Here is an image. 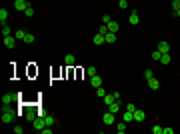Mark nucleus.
Wrapping results in <instances>:
<instances>
[{"mask_svg":"<svg viewBox=\"0 0 180 134\" xmlns=\"http://www.w3.org/2000/svg\"><path fill=\"white\" fill-rule=\"evenodd\" d=\"M86 74H88L90 78H92V76L96 74V66H88V68H86Z\"/></svg>","mask_w":180,"mask_h":134,"instance_id":"a878e982","label":"nucleus"},{"mask_svg":"<svg viewBox=\"0 0 180 134\" xmlns=\"http://www.w3.org/2000/svg\"><path fill=\"white\" fill-rule=\"evenodd\" d=\"M2 34H4V36H10V34H12V30L6 26V24H2Z\"/></svg>","mask_w":180,"mask_h":134,"instance_id":"bb28decb","label":"nucleus"},{"mask_svg":"<svg viewBox=\"0 0 180 134\" xmlns=\"http://www.w3.org/2000/svg\"><path fill=\"white\" fill-rule=\"evenodd\" d=\"M122 120H124V122H126V124H128V122H132V120H134V112L126 110V112H124V114H122Z\"/></svg>","mask_w":180,"mask_h":134,"instance_id":"2eb2a0df","label":"nucleus"},{"mask_svg":"<svg viewBox=\"0 0 180 134\" xmlns=\"http://www.w3.org/2000/svg\"><path fill=\"white\" fill-rule=\"evenodd\" d=\"M32 126H34V130H36V132H40V130L46 126L44 116H40V118H34V120H32Z\"/></svg>","mask_w":180,"mask_h":134,"instance_id":"f257e3e1","label":"nucleus"},{"mask_svg":"<svg viewBox=\"0 0 180 134\" xmlns=\"http://www.w3.org/2000/svg\"><path fill=\"white\" fill-rule=\"evenodd\" d=\"M96 90V96H100V98H104V96H106V90L102 88V86H98V88H94Z\"/></svg>","mask_w":180,"mask_h":134,"instance_id":"b1692460","label":"nucleus"},{"mask_svg":"<svg viewBox=\"0 0 180 134\" xmlns=\"http://www.w3.org/2000/svg\"><path fill=\"white\" fill-rule=\"evenodd\" d=\"M110 20H112V18H110L108 14H104V16H102V24H108V22H110Z\"/></svg>","mask_w":180,"mask_h":134,"instance_id":"72a5a7b5","label":"nucleus"},{"mask_svg":"<svg viewBox=\"0 0 180 134\" xmlns=\"http://www.w3.org/2000/svg\"><path fill=\"white\" fill-rule=\"evenodd\" d=\"M14 100H16V94H14V92H6V94L2 96V104H4V106H10Z\"/></svg>","mask_w":180,"mask_h":134,"instance_id":"20e7f679","label":"nucleus"},{"mask_svg":"<svg viewBox=\"0 0 180 134\" xmlns=\"http://www.w3.org/2000/svg\"><path fill=\"white\" fill-rule=\"evenodd\" d=\"M118 6H120L122 10H126V8H128V0H118Z\"/></svg>","mask_w":180,"mask_h":134,"instance_id":"c756f323","label":"nucleus"},{"mask_svg":"<svg viewBox=\"0 0 180 134\" xmlns=\"http://www.w3.org/2000/svg\"><path fill=\"white\" fill-rule=\"evenodd\" d=\"M92 42H94V44H96V46H100V44H104V42H106V40H104V34H96V36H94V40H92Z\"/></svg>","mask_w":180,"mask_h":134,"instance_id":"6ab92c4d","label":"nucleus"},{"mask_svg":"<svg viewBox=\"0 0 180 134\" xmlns=\"http://www.w3.org/2000/svg\"><path fill=\"white\" fill-rule=\"evenodd\" d=\"M40 132H42V134H52V128H48V126H44V128H42Z\"/></svg>","mask_w":180,"mask_h":134,"instance_id":"c9c22d12","label":"nucleus"},{"mask_svg":"<svg viewBox=\"0 0 180 134\" xmlns=\"http://www.w3.org/2000/svg\"><path fill=\"white\" fill-rule=\"evenodd\" d=\"M6 20H8V10H6V8H0V22L6 24Z\"/></svg>","mask_w":180,"mask_h":134,"instance_id":"a211bd4d","label":"nucleus"},{"mask_svg":"<svg viewBox=\"0 0 180 134\" xmlns=\"http://www.w3.org/2000/svg\"><path fill=\"white\" fill-rule=\"evenodd\" d=\"M16 42H18V40H16L14 36H4V46H6V48H16Z\"/></svg>","mask_w":180,"mask_h":134,"instance_id":"39448f33","label":"nucleus"},{"mask_svg":"<svg viewBox=\"0 0 180 134\" xmlns=\"http://www.w3.org/2000/svg\"><path fill=\"white\" fill-rule=\"evenodd\" d=\"M162 134H174V128H164V132Z\"/></svg>","mask_w":180,"mask_h":134,"instance_id":"58836bf2","label":"nucleus"},{"mask_svg":"<svg viewBox=\"0 0 180 134\" xmlns=\"http://www.w3.org/2000/svg\"><path fill=\"white\" fill-rule=\"evenodd\" d=\"M106 26H108V32H118V28H120V26H118V22H116V20H110V22L106 24Z\"/></svg>","mask_w":180,"mask_h":134,"instance_id":"4468645a","label":"nucleus"},{"mask_svg":"<svg viewBox=\"0 0 180 134\" xmlns=\"http://www.w3.org/2000/svg\"><path fill=\"white\" fill-rule=\"evenodd\" d=\"M170 62H172V58H170V54H168V52L160 56V64H170Z\"/></svg>","mask_w":180,"mask_h":134,"instance_id":"aec40b11","label":"nucleus"},{"mask_svg":"<svg viewBox=\"0 0 180 134\" xmlns=\"http://www.w3.org/2000/svg\"><path fill=\"white\" fill-rule=\"evenodd\" d=\"M156 50L160 52V54H166V52H170V44H168V42H164V40H162V42H158Z\"/></svg>","mask_w":180,"mask_h":134,"instance_id":"423d86ee","label":"nucleus"},{"mask_svg":"<svg viewBox=\"0 0 180 134\" xmlns=\"http://www.w3.org/2000/svg\"><path fill=\"white\" fill-rule=\"evenodd\" d=\"M128 22L132 24V26H136V24L140 22V18H138V12H134V10L130 12V16H128Z\"/></svg>","mask_w":180,"mask_h":134,"instance_id":"9d476101","label":"nucleus"},{"mask_svg":"<svg viewBox=\"0 0 180 134\" xmlns=\"http://www.w3.org/2000/svg\"><path fill=\"white\" fill-rule=\"evenodd\" d=\"M14 8L18 12H24L28 8V4H26V0H14Z\"/></svg>","mask_w":180,"mask_h":134,"instance_id":"0eeeda50","label":"nucleus"},{"mask_svg":"<svg viewBox=\"0 0 180 134\" xmlns=\"http://www.w3.org/2000/svg\"><path fill=\"white\" fill-rule=\"evenodd\" d=\"M126 128H128V126H126V122H124V120H122V122H118V124H116V130H118L120 134H122V132H126Z\"/></svg>","mask_w":180,"mask_h":134,"instance_id":"4be33fe9","label":"nucleus"},{"mask_svg":"<svg viewBox=\"0 0 180 134\" xmlns=\"http://www.w3.org/2000/svg\"><path fill=\"white\" fill-rule=\"evenodd\" d=\"M64 64H66V66H74V64H76V58L72 54H66L64 56Z\"/></svg>","mask_w":180,"mask_h":134,"instance_id":"dca6fc26","label":"nucleus"},{"mask_svg":"<svg viewBox=\"0 0 180 134\" xmlns=\"http://www.w3.org/2000/svg\"><path fill=\"white\" fill-rule=\"evenodd\" d=\"M172 10H174V12L180 10V0H172Z\"/></svg>","mask_w":180,"mask_h":134,"instance_id":"cd10ccee","label":"nucleus"},{"mask_svg":"<svg viewBox=\"0 0 180 134\" xmlns=\"http://www.w3.org/2000/svg\"><path fill=\"white\" fill-rule=\"evenodd\" d=\"M144 118H146V112L144 110H134V122H144Z\"/></svg>","mask_w":180,"mask_h":134,"instance_id":"6e6552de","label":"nucleus"},{"mask_svg":"<svg viewBox=\"0 0 180 134\" xmlns=\"http://www.w3.org/2000/svg\"><path fill=\"white\" fill-rule=\"evenodd\" d=\"M24 14H26V16H32V14H34V10H32V6H28V8H26V10H24Z\"/></svg>","mask_w":180,"mask_h":134,"instance_id":"f704fd0d","label":"nucleus"},{"mask_svg":"<svg viewBox=\"0 0 180 134\" xmlns=\"http://www.w3.org/2000/svg\"><path fill=\"white\" fill-rule=\"evenodd\" d=\"M152 132H154V134H162V132H164V128H162L160 124H156V126L152 128Z\"/></svg>","mask_w":180,"mask_h":134,"instance_id":"c85d7f7f","label":"nucleus"},{"mask_svg":"<svg viewBox=\"0 0 180 134\" xmlns=\"http://www.w3.org/2000/svg\"><path fill=\"white\" fill-rule=\"evenodd\" d=\"M26 118H28V120H34V118H36L34 110H28V112H26Z\"/></svg>","mask_w":180,"mask_h":134,"instance_id":"2f4dec72","label":"nucleus"},{"mask_svg":"<svg viewBox=\"0 0 180 134\" xmlns=\"http://www.w3.org/2000/svg\"><path fill=\"white\" fill-rule=\"evenodd\" d=\"M152 76H154V72H152V70H150V68H148V70H146V72H144V78H152Z\"/></svg>","mask_w":180,"mask_h":134,"instance_id":"473e14b6","label":"nucleus"},{"mask_svg":"<svg viewBox=\"0 0 180 134\" xmlns=\"http://www.w3.org/2000/svg\"><path fill=\"white\" fill-rule=\"evenodd\" d=\"M148 88H150V90H158V88H160V82H158L154 76H152V78H148Z\"/></svg>","mask_w":180,"mask_h":134,"instance_id":"9b49d317","label":"nucleus"},{"mask_svg":"<svg viewBox=\"0 0 180 134\" xmlns=\"http://www.w3.org/2000/svg\"><path fill=\"white\" fill-rule=\"evenodd\" d=\"M126 110H130V112H134V110H136V106H134V104H132V102H130V104H126Z\"/></svg>","mask_w":180,"mask_h":134,"instance_id":"e433bc0d","label":"nucleus"},{"mask_svg":"<svg viewBox=\"0 0 180 134\" xmlns=\"http://www.w3.org/2000/svg\"><path fill=\"white\" fill-rule=\"evenodd\" d=\"M12 120H14V112H12L10 108H4V110H2V122L8 124V122H12Z\"/></svg>","mask_w":180,"mask_h":134,"instance_id":"f03ea898","label":"nucleus"},{"mask_svg":"<svg viewBox=\"0 0 180 134\" xmlns=\"http://www.w3.org/2000/svg\"><path fill=\"white\" fill-rule=\"evenodd\" d=\"M26 34H28V32H24V30H16V32H14V38H16V40H24Z\"/></svg>","mask_w":180,"mask_h":134,"instance_id":"412c9836","label":"nucleus"},{"mask_svg":"<svg viewBox=\"0 0 180 134\" xmlns=\"http://www.w3.org/2000/svg\"><path fill=\"white\" fill-rule=\"evenodd\" d=\"M114 100H116V96H114V94H106V96L102 98V102H104L106 106H110V104H112Z\"/></svg>","mask_w":180,"mask_h":134,"instance_id":"f3484780","label":"nucleus"},{"mask_svg":"<svg viewBox=\"0 0 180 134\" xmlns=\"http://www.w3.org/2000/svg\"><path fill=\"white\" fill-rule=\"evenodd\" d=\"M160 52H158V50H154V52H152V60H156V62H160Z\"/></svg>","mask_w":180,"mask_h":134,"instance_id":"7c9ffc66","label":"nucleus"},{"mask_svg":"<svg viewBox=\"0 0 180 134\" xmlns=\"http://www.w3.org/2000/svg\"><path fill=\"white\" fill-rule=\"evenodd\" d=\"M114 116H116V114H112V112L108 110L106 114H104V116H102V122L106 124V126H112V124L116 122V118H114Z\"/></svg>","mask_w":180,"mask_h":134,"instance_id":"7ed1b4c3","label":"nucleus"},{"mask_svg":"<svg viewBox=\"0 0 180 134\" xmlns=\"http://www.w3.org/2000/svg\"><path fill=\"white\" fill-rule=\"evenodd\" d=\"M22 42H24V44H32V42H34V34L28 32V34H26V38H24Z\"/></svg>","mask_w":180,"mask_h":134,"instance_id":"5701e85b","label":"nucleus"},{"mask_svg":"<svg viewBox=\"0 0 180 134\" xmlns=\"http://www.w3.org/2000/svg\"><path fill=\"white\" fill-rule=\"evenodd\" d=\"M14 132H16V134H22L24 128H22V126H16V128H14Z\"/></svg>","mask_w":180,"mask_h":134,"instance_id":"4c0bfd02","label":"nucleus"},{"mask_svg":"<svg viewBox=\"0 0 180 134\" xmlns=\"http://www.w3.org/2000/svg\"><path fill=\"white\" fill-rule=\"evenodd\" d=\"M120 108H122V104H120V100H114L110 106H108V110L112 112V114H116V112H120Z\"/></svg>","mask_w":180,"mask_h":134,"instance_id":"1a4fd4ad","label":"nucleus"},{"mask_svg":"<svg viewBox=\"0 0 180 134\" xmlns=\"http://www.w3.org/2000/svg\"><path fill=\"white\" fill-rule=\"evenodd\" d=\"M44 120H46V126H54V116H44Z\"/></svg>","mask_w":180,"mask_h":134,"instance_id":"393cba45","label":"nucleus"},{"mask_svg":"<svg viewBox=\"0 0 180 134\" xmlns=\"http://www.w3.org/2000/svg\"><path fill=\"white\" fill-rule=\"evenodd\" d=\"M174 16H178V18H180V10H178V12H174Z\"/></svg>","mask_w":180,"mask_h":134,"instance_id":"ea45409f","label":"nucleus"},{"mask_svg":"<svg viewBox=\"0 0 180 134\" xmlns=\"http://www.w3.org/2000/svg\"><path fill=\"white\" fill-rule=\"evenodd\" d=\"M90 84H92L94 88H98V86H102V78L98 76V74H94V76L90 78Z\"/></svg>","mask_w":180,"mask_h":134,"instance_id":"ddd939ff","label":"nucleus"},{"mask_svg":"<svg viewBox=\"0 0 180 134\" xmlns=\"http://www.w3.org/2000/svg\"><path fill=\"white\" fill-rule=\"evenodd\" d=\"M104 40H106V44H114V42H116V34L114 32H106L104 34Z\"/></svg>","mask_w":180,"mask_h":134,"instance_id":"f8f14e48","label":"nucleus"}]
</instances>
